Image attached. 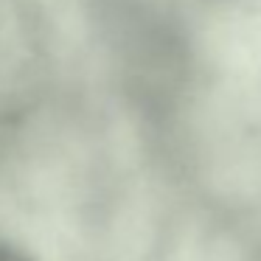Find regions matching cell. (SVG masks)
<instances>
[{
  "mask_svg": "<svg viewBox=\"0 0 261 261\" xmlns=\"http://www.w3.org/2000/svg\"><path fill=\"white\" fill-rule=\"evenodd\" d=\"M0 261H29V258L20 255L17 250H12L9 244H0Z\"/></svg>",
  "mask_w": 261,
  "mask_h": 261,
  "instance_id": "cell-1",
  "label": "cell"
}]
</instances>
